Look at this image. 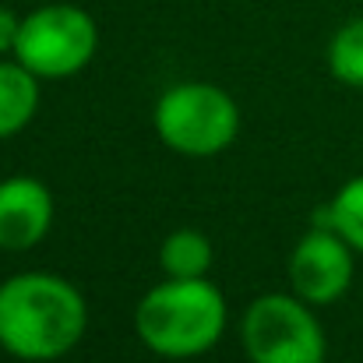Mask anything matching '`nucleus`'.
Listing matches in <instances>:
<instances>
[{
  "label": "nucleus",
  "instance_id": "nucleus-2",
  "mask_svg": "<svg viewBox=\"0 0 363 363\" xmlns=\"http://www.w3.org/2000/svg\"><path fill=\"white\" fill-rule=\"evenodd\" d=\"M230 325L223 289L205 279H162L134 307V332L162 360H194L219 346Z\"/></svg>",
  "mask_w": 363,
  "mask_h": 363
},
{
  "label": "nucleus",
  "instance_id": "nucleus-3",
  "mask_svg": "<svg viewBox=\"0 0 363 363\" xmlns=\"http://www.w3.org/2000/svg\"><path fill=\"white\" fill-rule=\"evenodd\" d=\"M155 134L166 148L191 159H208L226 152L240 134L237 99L212 82H177L152 110Z\"/></svg>",
  "mask_w": 363,
  "mask_h": 363
},
{
  "label": "nucleus",
  "instance_id": "nucleus-8",
  "mask_svg": "<svg viewBox=\"0 0 363 363\" xmlns=\"http://www.w3.org/2000/svg\"><path fill=\"white\" fill-rule=\"evenodd\" d=\"M39 113V78L14 57H0V141L21 134Z\"/></svg>",
  "mask_w": 363,
  "mask_h": 363
},
{
  "label": "nucleus",
  "instance_id": "nucleus-6",
  "mask_svg": "<svg viewBox=\"0 0 363 363\" xmlns=\"http://www.w3.org/2000/svg\"><path fill=\"white\" fill-rule=\"evenodd\" d=\"M353 247L328 226H311L289 254V289L311 307L339 303L353 286Z\"/></svg>",
  "mask_w": 363,
  "mask_h": 363
},
{
  "label": "nucleus",
  "instance_id": "nucleus-1",
  "mask_svg": "<svg viewBox=\"0 0 363 363\" xmlns=\"http://www.w3.org/2000/svg\"><path fill=\"white\" fill-rule=\"evenodd\" d=\"M89 328V303L53 272H21L0 282V350L21 363L67 357Z\"/></svg>",
  "mask_w": 363,
  "mask_h": 363
},
{
  "label": "nucleus",
  "instance_id": "nucleus-11",
  "mask_svg": "<svg viewBox=\"0 0 363 363\" xmlns=\"http://www.w3.org/2000/svg\"><path fill=\"white\" fill-rule=\"evenodd\" d=\"M328 71L335 82L363 89V18H353L342 28H335L328 43Z\"/></svg>",
  "mask_w": 363,
  "mask_h": 363
},
{
  "label": "nucleus",
  "instance_id": "nucleus-7",
  "mask_svg": "<svg viewBox=\"0 0 363 363\" xmlns=\"http://www.w3.org/2000/svg\"><path fill=\"white\" fill-rule=\"evenodd\" d=\"M53 230V194L35 177L0 180V250L21 254L46 240Z\"/></svg>",
  "mask_w": 363,
  "mask_h": 363
},
{
  "label": "nucleus",
  "instance_id": "nucleus-5",
  "mask_svg": "<svg viewBox=\"0 0 363 363\" xmlns=\"http://www.w3.org/2000/svg\"><path fill=\"white\" fill-rule=\"evenodd\" d=\"M240 342L250 363H325V328L307 300L289 293H264L247 303Z\"/></svg>",
  "mask_w": 363,
  "mask_h": 363
},
{
  "label": "nucleus",
  "instance_id": "nucleus-4",
  "mask_svg": "<svg viewBox=\"0 0 363 363\" xmlns=\"http://www.w3.org/2000/svg\"><path fill=\"white\" fill-rule=\"evenodd\" d=\"M99 50L96 18L67 0H43L21 14L14 60H21L39 82H60L82 74Z\"/></svg>",
  "mask_w": 363,
  "mask_h": 363
},
{
  "label": "nucleus",
  "instance_id": "nucleus-9",
  "mask_svg": "<svg viewBox=\"0 0 363 363\" xmlns=\"http://www.w3.org/2000/svg\"><path fill=\"white\" fill-rule=\"evenodd\" d=\"M216 261L212 240L201 230H173L159 243V268L166 279H205Z\"/></svg>",
  "mask_w": 363,
  "mask_h": 363
},
{
  "label": "nucleus",
  "instance_id": "nucleus-10",
  "mask_svg": "<svg viewBox=\"0 0 363 363\" xmlns=\"http://www.w3.org/2000/svg\"><path fill=\"white\" fill-rule=\"evenodd\" d=\"M311 226H328L342 240L350 243L357 254H363V173L346 180L328 205H321L311 219Z\"/></svg>",
  "mask_w": 363,
  "mask_h": 363
},
{
  "label": "nucleus",
  "instance_id": "nucleus-12",
  "mask_svg": "<svg viewBox=\"0 0 363 363\" xmlns=\"http://www.w3.org/2000/svg\"><path fill=\"white\" fill-rule=\"evenodd\" d=\"M18 32H21V14H14L11 7L0 4V57H14Z\"/></svg>",
  "mask_w": 363,
  "mask_h": 363
},
{
  "label": "nucleus",
  "instance_id": "nucleus-13",
  "mask_svg": "<svg viewBox=\"0 0 363 363\" xmlns=\"http://www.w3.org/2000/svg\"><path fill=\"white\" fill-rule=\"evenodd\" d=\"M35 4H43V0H35Z\"/></svg>",
  "mask_w": 363,
  "mask_h": 363
}]
</instances>
